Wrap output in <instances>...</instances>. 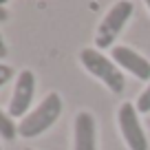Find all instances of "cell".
Returning <instances> with one entry per match:
<instances>
[{
    "label": "cell",
    "mask_w": 150,
    "mask_h": 150,
    "mask_svg": "<svg viewBox=\"0 0 150 150\" xmlns=\"http://www.w3.org/2000/svg\"><path fill=\"white\" fill-rule=\"evenodd\" d=\"M62 115V97L60 93L51 91V93L44 95V99L38 104L35 108L24 115L18 124V135L24 139H33V137H40L53 126V124L60 119Z\"/></svg>",
    "instance_id": "1"
},
{
    "label": "cell",
    "mask_w": 150,
    "mask_h": 150,
    "mask_svg": "<svg viewBox=\"0 0 150 150\" xmlns=\"http://www.w3.org/2000/svg\"><path fill=\"white\" fill-rule=\"evenodd\" d=\"M80 64L86 69V73H91L95 80H99L110 93L119 95L126 88V77H124L122 69H119L110 55H104V51L95 47H86L80 51Z\"/></svg>",
    "instance_id": "2"
},
{
    "label": "cell",
    "mask_w": 150,
    "mask_h": 150,
    "mask_svg": "<svg viewBox=\"0 0 150 150\" xmlns=\"http://www.w3.org/2000/svg\"><path fill=\"white\" fill-rule=\"evenodd\" d=\"M132 11H135V5H132L130 0H117L106 11L102 22L97 24V31H95V49L106 51V49L115 47V40L124 31L128 20L132 18Z\"/></svg>",
    "instance_id": "3"
},
{
    "label": "cell",
    "mask_w": 150,
    "mask_h": 150,
    "mask_svg": "<svg viewBox=\"0 0 150 150\" xmlns=\"http://www.w3.org/2000/svg\"><path fill=\"white\" fill-rule=\"evenodd\" d=\"M117 126L128 150H148V137L139 122V110L132 102H124L117 108Z\"/></svg>",
    "instance_id": "4"
},
{
    "label": "cell",
    "mask_w": 150,
    "mask_h": 150,
    "mask_svg": "<svg viewBox=\"0 0 150 150\" xmlns=\"http://www.w3.org/2000/svg\"><path fill=\"white\" fill-rule=\"evenodd\" d=\"M35 73L29 69H22L16 77V86H13V93H11V99H9V112L11 117H18L22 119L29 110H31V104H33V97H35Z\"/></svg>",
    "instance_id": "5"
},
{
    "label": "cell",
    "mask_w": 150,
    "mask_h": 150,
    "mask_svg": "<svg viewBox=\"0 0 150 150\" xmlns=\"http://www.w3.org/2000/svg\"><path fill=\"white\" fill-rule=\"evenodd\" d=\"M110 57L124 73H130L132 77L141 82H150V60L144 57L139 51L126 47V44H115L110 49Z\"/></svg>",
    "instance_id": "6"
},
{
    "label": "cell",
    "mask_w": 150,
    "mask_h": 150,
    "mask_svg": "<svg viewBox=\"0 0 150 150\" xmlns=\"http://www.w3.org/2000/svg\"><path fill=\"white\" fill-rule=\"evenodd\" d=\"M73 150H97V124L95 115L80 110L73 122Z\"/></svg>",
    "instance_id": "7"
},
{
    "label": "cell",
    "mask_w": 150,
    "mask_h": 150,
    "mask_svg": "<svg viewBox=\"0 0 150 150\" xmlns=\"http://www.w3.org/2000/svg\"><path fill=\"white\" fill-rule=\"evenodd\" d=\"M16 135H18L16 119L11 117L7 110H2V108H0V137H2L5 141H11V139H16Z\"/></svg>",
    "instance_id": "8"
},
{
    "label": "cell",
    "mask_w": 150,
    "mask_h": 150,
    "mask_svg": "<svg viewBox=\"0 0 150 150\" xmlns=\"http://www.w3.org/2000/svg\"><path fill=\"white\" fill-rule=\"evenodd\" d=\"M135 106H137V110H139V112H144V115H150V82L146 84V88L139 93V97H137Z\"/></svg>",
    "instance_id": "9"
},
{
    "label": "cell",
    "mask_w": 150,
    "mask_h": 150,
    "mask_svg": "<svg viewBox=\"0 0 150 150\" xmlns=\"http://www.w3.org/2000/svg\"><path fill=\"white\" fill-rule=\"evenodd\" d=\"M13 69H11L9 64H2V62H0V88H2V86L5 84H9L11 80H13Z\"/></svg>",
    "instance_id": "10"
},
{
    "label": "cell",
    "mask_w": 150,
    "mask_h": 150,
    "mask_svg": "<svg viewBox=\"0 0 150 150\" xmlns=\"http://www.w3.org/2000/svg\"><path fill=\"white\" fill-rule=\"evenodd\" d=\"M7 55V44H5V38H2V33H0V60Z\"/></svg>",
    "instance_id": "11"
},
{
    "label": "cell",
    "mask_w": 150,
    "mask_h": 150,
    "mask_svg": "<svg viewBox=\"0 0 150 150\" xmlns=\"http://www.w3.org/2000/svg\"><path fill=\"white\" fill-rule=\"evenodd\" d=\"M7 18H9V11L5 7H0V22H7Z\"/></svg>",
    "instance_id": "12"
},
{
    "label": "cell",
    "mask_w": 150,
    "mask_h": 150,
    "mask_svg": "<svg viewBox=\"0 0 150 150\" xmlns=\"http://www.w3.org/2000/svg\"><path fill=\"white\" fill-rule=\"evenodd\" d=\"M144 5H146V9L150 11V0H144Z\"/></svg>",
    "instance_id": "13"
},
{
    "label": "cell",
    "mask_w": 150,
    "mask_h": 150,
    "mask_svg": "<svg viewBox=\"0 0 150 150\" xmlns=\"http://www.w3.org/2000/svg\"><path fill=\"white\" fill-rule=\"evenodd\" d=\"M0 7H5V0H0Z\"/></svg>",
    "instance_id": "14"
},
{
    "label": "cell",
    "mask_w": 150,
    "mask_h": 150,
    "mask_svg": "<svg viewBox=\"0 0 150 150\" xmlns=\"http://www.w3.org/2000/svg\"><path fill=\"white\" fill-rule=\"evenodd\" d=\"M148 124H150V115H148Z\"/></svg>",
    "instance_id": "15"
},
{
    "label": "cell",
    "mask_w": 150,
    "mask_h": 150,
    "mask_svg": "<svg viewBox=\"0 0 150 150\" xmlns=\"http://www.w3.org/2000/svg\"><path fill=\"white\" fill-rule=\"evenodd\" d=\"M27 150H31V148H27Z\"/></svg>",
    "instance_id": "16"
},
{
    "label": "cell",
    "mask_w": 150,
    "mask_h": 150,
    "mask_svg": "<svg viewBox=\"0 0 150 150\" xmlns=\"http://www.w3.org/2000/svg\"><path fill=\"white\" fill-rule=\"evenodd\" d=\"M0 150H2V148H0Z\"/></svg>",
    "instance_id": "17"
}]
</instances>
